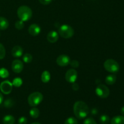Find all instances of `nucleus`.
<instances>
[{"label":"nucleus","mask_w":124,"mask_h":124,"mask_svg":"<svg viewBox=\"0 0 124 124\" xmlns=\"http://www.w3.org/2000/svg\"><path fill=\"white\" fill-rule=\"evenodd\" d=\"M73 111L76 117L79 119H84L89 113V108L84 102L79 101L74 104Z\"/></svg>","instance_id":"obj_1"},{"label":"nucleus","mask_w":124,"mask_h":124,"mask_svg":"<svg viewBox=\"0 0 124 124\" xmlns=\"http://www.w3.org/2000/svg\"><path fill=\"white\" fill-rule=\"evenodd\" d=\"M17 15L20 20L23 21H27L30 20L32 16V10L28 6H22L17 10Z\"/></svg>","instance_id":"obj_2"},{"label":"nucleus","mask_w":124,"mask_h":124,"mask_svg":"<svg viewBox=\"0 0 124 124\" xmlns=\"http://www.w3.org/2000/svg\"><path fill=\"white\" fill-rule=\"evenodd\" d=\"M43 100V95L39 92H34L28 97V103L31 107L38 105Z\"/></svg>","instance_id":"obj_3"},{"label":"nucleus","mask_w":124,"mask_h":124,"mask_svg":"<svg viewBox=\"0 0 124 124\" xmlns=\"http://www.w3.org/2000/svg\"><path fill=\"white\" fill-rule=\"evenodd\" d=\"M58 32L60 36H61L62 38L65 39H69L73 36L75 31L71 26L67 24H64L59 27Z\"/></svg>","instance_id":"obj_4"},{"label":"nucleus","mask_w":124,"mask_h":124,"mask_svg":"<svg viewBox=\"0 0 124 124\" xmlns=\"http://www.w3.org/2000/svg\"><path fill=\"white\" fill-rule=\"evenodd\" d=\"M104 66L107 71L113 73H117L119 70V65L117 62L112 59H109L105 61Z\"/></svg>","instance_id":"obj_5"},{"label":"nucleus","mask_w":124,"mask_h":124,"mask_svg":"<svg viewBox=\"0 0 124 124\" xmlns=\"http://www.w3.org/2000/svg\"><path fill=\"white\" fill-rule=\"evenodd\" d=\"M95 92L96 95L101 98H107L110 94V90L104 84H99L96 88Z\"/></svg>","instance_id":"obj_6"},{"label":"nucleus","mask_w":124,"mask_h":124,"mask_svg":"<svg viewBox=\"0 0 124 124\" xmlns=\"http://www.w3.org/2000/svg\"><path fill=\"white\" fill-rule=\"evenodd\" d=\"M65 80L70 83H74L77 80L78 73L75 69H69L65 73Z\"/></svg>","instance_id":"obj_7"},{"label":"nucleus","mask_w":124,"mask_h":124,"mask_svg":"<svg viewBox=\"0 0 124 124\" xmlns=\"http://www.w3.org/2000/svg\"><path fill=\"white\" fill-rule=\"evenodd\" d=\"M13 85L8 81H3L0 84V90L1 92L5 94H8L11 93L12 90Z\"/></svg>","instance_id":"obj_8"},{"label":"nucleus","mask_w":124,"mask_h":124,"mask_svg":"<svg viewBox=\"0 0 124 124\" xmlns=\"http://www.w3.org/2000/svg\"><path fill=\"white\" fill-rule=\"evenodd\" d=\"M70 58L69 56L62 54L59 56L56 59V63L61 67H65L70 64Z\"/></svg>","instance_id":"obj_9"},{"label":"nucleus","mask_w":124,"mask_h":124,"mask_svg":"<svg viewBox=\"0 0 124 124\" xmlns=\"http://www.w3.org/2000/svg\"><path fill=\"white\" fill-rule=\"evenodd\" d=\"M24 69V64L23 62L18 59H16L12 62V69L16 73H19Z\"/></svg>","instance_id":"obj_10"},{"label":"nucleus","mask_w":124,"mask_h":124,"mask_svg":"<svg viewBox=\"0 0 124 124\" xmlns=\"http://www.w3.org/2000/svg\"><path fill=\"white\" fill-rule=\"evenodd\" d=\"M41 32V28L38 24H33L29 27V33L31 36H37Z\"/></svg>","instance_id":"obj_11"},{"label":"nucleus","mask_w":124,"mask_h":124,"mask_svg":"<svg viewBox=\"0 0 124 124\" xmlns=\"http://www.w3.org/2000/svg\"><path fill=\"white\" fill-rule=\"evenodd\" d=\"M47 39L50 43H54L59 39V35L56 31H51L47 34Z\"/></svg>","instance_id":"obj_12"},{"label":"nucleus","mask_w":124,"mask_h":124,"mask_svg":"<svg viewBox=\"0 0 124 124\" xmlns=\"http://www.w3.org/2000/svg\"><path fill=\"white\" fill-rule=\"evenodd\" d=\"M23 54V49L21 46H15L12 50V55L15 58H19Z\"/></svg>","instance_id":"obj_13"},{"label":"nucleus","mask_w":124,"mask_h":124,"mask_svg":"<svg viewBox=\"0 0 124 124\" xmlns=\"http://www.w3.org/2000/svg\"><path fill=\"white\" fill-rule=\"evenodd\" d=\"M9 25L8 20L4 17H0V30H4L8 28Z\"/></svg>","instance_id":"obj_14"},{"label":"nucleus","mask_w":124,"mask_h":124,"mask_svg":"<svg viewBox=\"0 0 124 124\" xmlns=\"http://www.w3.org/2000/svg\"><path fill=\"white\" fill-rule=\"evenodd\" d=\"M111 124H124V116H115L111 120Z\"/></svg>","instance_id":"obj_15"},{"label":"nucleus","mask_w":124,"mask_h":124,"mask_svg":"<svg viewBox=\"0 0 124 124\" xmlns=\"http://www.w3.org/2000/svg\"><path fill=\"white\" fill-rule=\"evenodd\" d=\"M2 122L4 124H14L15 119L12 115H6L3 117Z\"/></svg>","instance_id":"obj_16"},{"label":"nucleus","mask_w":124,"mask_h":124,"mask_svg":"<svg viewBox=\"0 0 124 124\" xmlns=\"http://www.w3.org/2000/svg\"><path fill=\"white\" fill-rule=\"evenodd\" d=\"M50 80V73H49V71H47V70L43 71L41 75V81H42V82L47 83L49 82Z\"/></svg>","instance_id":"obj_17"},{"label":"nucleus","mask_w":124,"mask_h":124,"mask_svg":"<svg viewBox=\"0 0 124 124\" xmlns=\"http://www.w3.org/2000/svg\"><path fill=\"white\" fill-rule=\"evenodd\" d=\"M116 76L114 75H108L105 78V82L108 85H113L116 82Z\"/></svg>","instance_id":"obj_18"},{"label":"nucleus","mask_w":124,"mask_h":124,"mask_svg":"<svg viewBox=\"0 0 124 124\" xmlns=\"http://www.w3.org/2000/svg\"><path fill=\"white\" fill-rule=\"evenodd\" d=\"M39 110L37 108H33L30 111V115L32 118L36 119L39 116Z\"/></svg>","instance_id":"obj_19"},{"label":"nucleus","mask_w":124,"mask_h":124,"mask_svg":"<svg viewBox=\"0 0 124 124\" xmlns=\"http://www.w3.org/2000/svg\"><path fill=\"white\" fill-rule=\"evenodd\" d=\"M110 117L106 115H103L99 118V121L102 124H108L110 122Z\"/></svg>","instance_id":"obj_20"},{"label":"nucleus","mask_w":124,"mask_h":124,"mask_svg":"<svg viewBox=\"0 0 124 124\" xmlns=\"http://www.w3.org/2000/svg\"><path fill=\"white\" fill-rule=\"evenodd\" d=\"M23 59L25 63H30L33 60V56L30 53H25L23 56Z\"/></svg>","instance_id":"obj_21"},{"label":"nucleus","mask_w":124,"mask_h":124,"mask_svg":"<svg viewBox=\"0 0 124 124\" xmlns=\"http://www.w3.org/2000/svg\"><path fill=\"white\" fill-rule=\"evenodd\" d=\"M9 76V73L7 69L4 68H1L0 69V77L1 78H7Z\"/></svg>","instance_id":"obj_22"},{"label":"nucleus","mask_w":124,"mask_h":124,"mask_svg":"<svg viewBox=\"0 0 124 124\" xmlns=\"http://www.w3.org/2000/svg\"><path fill=\"white\" fill-rule=\"evenodd\" d=\"M22 84H23V81L19 78H15L12 82V85L15 87H19Z\"/></svg>","instance_id":"obj_23"},{"label":"nucleus","mask_w":124,"mask_h":124,"mask_svg":"<svg viewBox=\"0 0 124 124\" xmlns=\"http://www.w3.org/2000/svg\"><path fill=\"white\" fill-rule=\"evenodd\" d=\"M14 102L11 99H7L4 102V106L6 108H10L13 106Z\"/></svg>","instance_id":"obj_24"},{"label":"nucleus","mask_w":124,"mask_h":124,"mask_svg":"<svg viewBox=\"0 0 124 124\" xmlns=\"http://www.w3.org/2000/svg\"><path fill=\"white\" fill-rule=\"evenodd\" d=\"M78 121L76 118L73 117H70L68 119H67L65 121L64 124H78Z\"/></svg>","instance_id":"obj_25"},{"label":"nucleus","mask_w":124,"mask_h":124,"mask_svg":"<svg viewBox=\"0 0 124 124\" xmlns=\"http://www.w3.org/2000/svg\"><path fill=\"white\" fill-rule=\"evenodd\" d=\"M6 56V49L2 44L0 43V59L4 58Z\"/></svg>","instance_id":"obj_26"},{"label":"nucleus","mask_w":124,"mask_h":124,"mask_svg":"<svg viewBox=\"0 0 124 124\" xmlns=\"http://www.w3.org/2000/svg\"><path fill=\"white\" fill-rule=\"evenodd\" d=\"M24 21H17L15 23V27L18 30H21V29H23V28H24Z\"/></svg>","instance_id":"obj_27"},{"label":"nucleus","mask_w":124,"mask_h":124,"mask_svg":"<svg viewBox=\"0 0 124 124\" xmlns=\"http://www.w3.org/2000/svg\"><path fill=\"white\" fill-rule=\"evenodd\" d=\"M83 124H97L96 121L92 117H88V118L85 119L84 121Z\"/></svg>","instance_id":"obj_28"},{"label":"nucleus","mask_w":124,"mask_h":124,"mask_svg":"<svg viewBox=\"0 0 124 124\" xmlns=\"http://www.w3.org/2000/svg\"><path fill=\"white\" fill-rule=\"evenodd\" d=\"M70 64V65L73 68H78L79 67V63L76 60L70 61V64Z\"/></svg>","instance_id":"obj_29"},{"label":"nucleus","mask_w":124,"mask_h":124,"mask_svg":"<svg viewBox=\"0 0 124 124\" xmlns=\"http://www.w3.org/2000/svg\"><path fill=\"white\" fill-rule=\"evenodd\" d=\"M18 122V124H27V119L24 116H22V117H19Z\"/></svg>","instance_id":"obj_30"},{"label":"nucleus","mask_w":124,"mask_h":124,"mask_svg":"<svg viewBox=\"0 0 124 124\" xmlns=\"http://www.w3.org/2000/svg\"><path fill=\"white\" fill-rule=\"evenodd\" d=\"M39 2L43 5H48L51 3L52 0H39Z\"/></svg>","instance_id":"obj_31"},{"label":"nucleus","mask_w":124,"mask_h":124,"mask_svg":"<svg viewBox=\"0 0 124 124\" xmlns=\"http://www.w3.org/2000/svg\"><path fill=\"white\" fill-rule=\"evenodd\" d=\"M72 89L74 91H78L79 89V85L78 84H76L74 82L73 84L72 85Z\"/></svg>","instance_id":"obj_32"},{"label":"nucleus","mask_w":124,"mask_h":124,"mask_svg":"<svg viewBox=\"0 0 124 124\" xmlns=\"http://www.w3.org/2000/svg\"><path fill=\"white\" fill-rule=\"evenodd\" d=\"M2 102H3V96H2V94L0 92V104H2Z\"/></svg>","instance_id":"obj_33"},{"label":"nucleus","mask_w":124,"mask_h":124,"mask_svg":"<svg viewBox=\"0 0 124 124\" xmlns=\"http://www.w3.org/2000/svg\"><path fill=\"white\" fill-rule=\"evenodd\" d=\"M121 114H122V115H123V116H124V106L122 108H121Z\"/></svg>","instance_id":"obj_34"},{"label":"nucleus","mask_w":124,"mask_h":124,"mask_svg":"<svg viewBox=\"0 0 124 124\" xmlns=\"http://www.w3.org/2000/svg\"><path fill=\"white\" fill-rule=\"evenodd\" d=\"M31 124H41L40 123H39V122H33V123H32Z\"/></svg>","instance_id":"obj_35"}]
</instances>
